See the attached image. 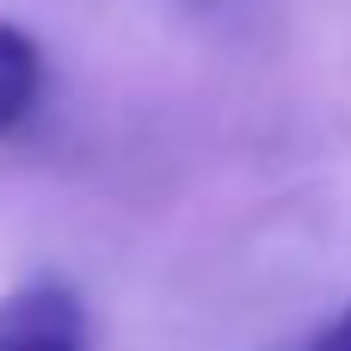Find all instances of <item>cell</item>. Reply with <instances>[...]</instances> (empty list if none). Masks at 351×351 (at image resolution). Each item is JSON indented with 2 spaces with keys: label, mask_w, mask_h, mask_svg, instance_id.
Segmentation results:
<instances>
[{
  "label": "cell",
  "mask_w": 351,
  "mask_h": 351,
  "mask_svg": "<svg viewBox=\"0 0 351 351\" xmlns=\"http://www.w3.org/2000/svg\"><path fill=\"white\" fill-rule=\"evenodd\" d=\"M0 351H93L86 302L62 278H31L0 296Z\"/></svg>",
  "instance_id": "1"
},
{
  "label": "cell",
  "mask_w": 351,
  "mask_h": 351,
  "mask_svg": "<svg viewBox=\"0 0 351 351\" xmlns=\"http://www.w3.org/2000/svg\"><path fill=\"white\" fill-rule=\"evenodd\" d=\"M37 93H43V56H37V43L19 25L0 19V136H12L31 117Z\"/></svg>",
  "instance_id": "2"
},
{
  "label": "cell",
  "mask_w": 351,
  "mask_h": 351,
  "mask_svg": "<svg viewBox=\"0 0 351 351\" xmlns=\"http://www.w3.org/2000/svg\"><path fill=\"white\" fill-rule=\"evenodd\" d=\"M302 351H351V308H346V315H333V321H327Z\"/></svg>",
  "instance_id": "3"
}]
</instances>
